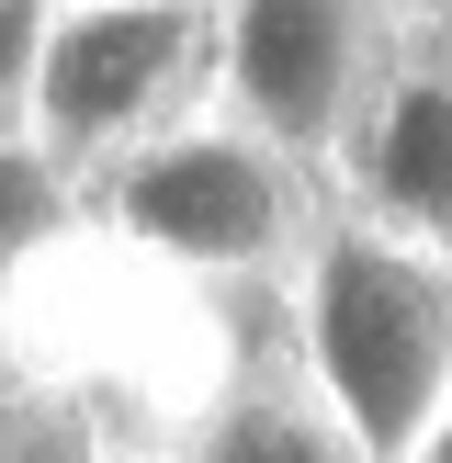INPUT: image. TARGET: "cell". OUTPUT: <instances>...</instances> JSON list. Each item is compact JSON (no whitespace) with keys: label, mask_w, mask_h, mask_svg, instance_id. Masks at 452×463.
Here are the masks:
<instances>
[{"label":"cell","mask_w":452,"mask_h":463,"mask_svg":"<svg viewBox=\"0 0 452 463\" xmlns=\"http://www.w3.org/2000/svg\"><path fill=\"white\" fill-rule=\"evenodd\" d=\"M316 215H328V170L271 147L249 113H193L181 136L90 181V226L113 260L158 271V283H203V294L294 283L316 249Z\"/></svg>","instance_id":"6da1fadb"},{"label":"cell","mask_w":452,"mask_h":463,"mask_svg":"<svg viewBox=\"0 0 452 463\" xmlns=\"http://www.w3.org/2000/svg\"><path fill=\"white\" fill-rule=\"evenodd\" d=\"M283 294L294 362L316 373V396L362 430L373 463H407L452 407V249H419L328 193L316 249Z\"/></svg>","instance_id":"7a4b0ae2"},{"label":"cell","mask_w":452,"mask_h":463,"mask_svg":"<svg viewBox=\"0 0 452 463\" xmlns=\"http://www.w3.org/2000/svg\"><path fill=\"white\" fill-rule=\"evenodd\" d=\"M215 80H226V0H68L57 45H45L34 90L0 113V136L102 181L113 158L181 136Z\"/></svg>","instance_id":"3957f363"},{"label":"cell","mask_w":452,"mask_h":463,"mask_svg":"<svg viewBox=\"0 0 452 463\" xmlns=\"http://www.w3.org/2000/svg\"><path fill=\"white\" fill-rule=\"evenodd\" d=\"M407 0H226V80L215 102L249 113L306 170H339L351 125L373 113L384 68L407 57Z\"/></svg>","instance_id":"277c9868"},{"label":"cell","mask_w":452,"mask_h":463,"mask_svg":"<svg viewBox=\"0 0 452 463\" xmlns=\"http://www.w3.org/2000/svg\"><path fill=\"white\" fill-rule=\"evenodd\" d=\"M351 215L396 226L419 249H452V34H407V57L384 68L373 113L351 125L339 147V181H328Z\"/></svg>","instance_id":"5b68a950"},{"label":"cell","mask_w":452,"mask_h":463,"mask_svg":"<svg viewBox=\"0 0 452 463\" xmlns=\"http://www.w3.org/2000/svg\"><path fill=\"white\" fill-rule=\"evenodd\" d=\"M170 463H373V452L316 396V373L294 351H260V362H226L215 373V396L193 407Z\"/></svg>","instance_id":"8992f818"},{"label":"cell","mask_w":452,"mask_h":463,"mask_svg":"<svg viewBox=\"0 0 452 463\" xmlns=\"http://www.w3.org/2000/svg\"><path fill=\"white\" fill-rule=\"evenodd\" d=\"M113 430L90 419L80 384H45V373H12V441H0V463H102Z\"/></svg>","instance_id":"52a82bcc"},{"label":"cell","mask_w":452,"mask_h":463,"mask_svg":"<svg viewBox=\"0 0 452 463\" xmlns=\"http://www.w3.org/2000/svg\"><path fill=\"white\" fill-rule=\"evenodd\" d=\"M57 23H68V0H0V113L34 90V68H45V45H57Z\"/></svg>","instance_id":"ba28073f"},{"label":"cell","mask_w":452,"mask_h":463,"mask_svg":"<svg viewBox=\"0 0 452 463\" xmlns=\"http://www.w3.org/2000/svg\"><path fill=\"white\" fill-rule=\"evenodd\" d=\"M407 463H452V407H441V430H429V441L407 452Z\"/></svg>","instance_id":"9c48e42d"},{"label":"cell","mask_w":452,"mask_h":463,"mask_svg":"<svg viewBox=\"0 0 452 463\" xmlns=\"http://www.w3.org/2000/svg\"><path fill=\"white\" fill-rule=\"evenodd\" d=\"M407 12H419V23H429V34H452V0H407Z\"/></svg>","instance_id":"30bf717a"},{"label":"cell","mask_w":452,"mask_h":463,"mask_svg":"<svg viewBox=\"0 0 452 463\" xmlns=\"http://www.w3.org/2000/svg\"><path fill=\"white\" fill-rule=\"evenodd\" d=\"M102 463H170V452H136V441H102Z\"/></svg>","instance_id":"8fae6325"}]
</instances>
